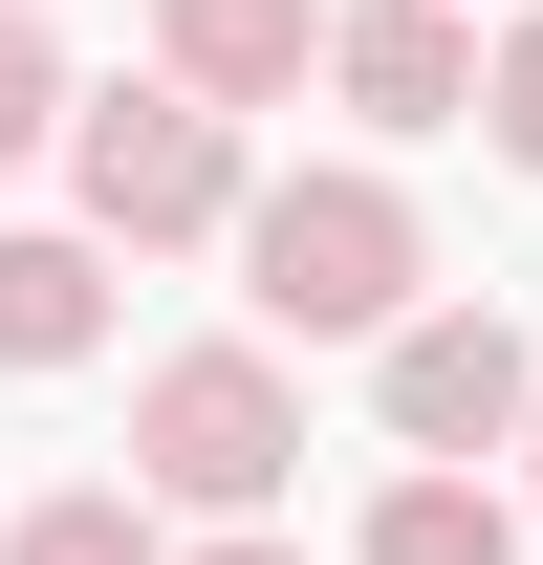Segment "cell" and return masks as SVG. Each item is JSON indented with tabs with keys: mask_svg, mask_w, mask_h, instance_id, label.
<instances>
[{
	"mask_svg": "<svg viewBox=\"0 0 543 565\" xmlns=\"http://www.w3.org/2000/svg\"><path fill=\"white\" fill-rule=\"evenodd\" d=\"M239 305H262L283 349L413 327V196H392V174H283V196L239 217Z\"/></svg>",
	"mask_w": 543,
	"mask_h": 565,
	"instance_id": "1",
	"label": "cell"
},
{
	"mask_svg": "<svg viewBox=\"0 0 543 565\" xmlns=\"http://www.w3.org/2000/svg\"><path fill=\"white\" fill-rule=\"evenodd\" d=\"M66 196H87V239H217L239 217V109L217 87H87V131H66Z\"/></svg>",
	"mask_w": 543,
	"mask_h": 565,
	"instance_id": "2",
	"label": "cell"
},
{
	"mask_svg": "<svg viewBox=\"0 0 543 565\" xmlns=\"http://www.w3.org/2000/svg\"><path fill=\"white\" fill-rule=\"evenodd\" d=\"M283 457H305V392H283L262 349H174V370L131 392V479H152V500H196V522H262Z\"/></svg>",
	"mask_w": 543,
	"mask_h": 565,
	"instance_id": "3",
	"label": "cell"
},
{
	"mask_svg": "<svg viewBox=\"0 0 543 565\" xmlns=\"http://www.w3.org/2000/svg\"><path fill=\"white\" fill-rule=\"evenodd\" d=\"M392 435H413V457H500V435H543V349L500 327V305L392 327Z\"/></svg>",
	"mask_w": 543,
	"mask_h": 565,
	"instance_id": "4",
	"label": "cell"
},
{
	"mask_svg": "<svg viewBox=\"0 0 543 565\" xmlns=\"http://www.w3.org/2000/svg\"><path fill=\"white\" fill-rule=\"evenodd\" d=\"M327 87L370 131H478V22L457 0H370V22H327Z\"/></svg>",
	"mask_w": 543,
	"mask_h": 565,
	"instance_id": "5",
	"label": "cell"
},
{
	"mask_svg": "<svg viewBox=\"0 0 543 565\" xmlns=\"http://www.w3.org/2000/svg\"><path fill=\"white\" fill-rule=\"evenodd\" d=\"M152 44H174V87H217V109H283V87L327 66V0H152Z\"/></svg>",
	"mask_w": 543,
	"mask_h": 565,
	"instance_id": "6",
	"label": "cell"
},
{
	"mask_svg": "<svg viewBox=\"0 0 543 565\" xmlns=\"http://www.w3.org/2000/svg\"><path fill=\"white\" fill-rule=\"evenodd\" d=\"M109 349V262L87 239H0V370H87Z\"/></svg>",
	"mask_w": 543,
	"mask_h": 565,
	"instance_id": "7",
	"label": "cell"
},
{
	"mask_svg": "<svg viewBox=\"0 0 543 565\" xmlns=\"http://www.w3.org/2000/svg\"><path fill=\"white\" fill-rule=\"evenodd\" d=\"M370 565H522V522H500L457 457H413V479L370 500Z\"/></svg>",
	"mask_w": 543,
	"mask_h": 565,
	"instance_id": "8",
	"label": "cell"
},
{
	"mask_svg": "<svg viewBox=\"0 0 543 565\" xmlns=\"http://www.w3.org/2000/svg\"><path fill=\"white\" fill-rule=\"evenodd\" d=\"M0 565H174V544H152V500L87 479V500H22V544H0Z\"/></svg>",
	"mask_w": 543,
	"mask_h": 565,
	"instance_id": "9",
	"label": "cell"
},
{
	"mask_svg": "<svg viewBox=\"0 0 543 565\" xmlns=\"http://www.w3.org/2000/svg\"><path fill=\"white\" fill-rule=\"evenodd\" d=\"M44 131H66V66H44V22L0 0V152H44Z\"/></svg>",
	"mask_w": 543,
	"mask_h": 565,
	"instance_id": "10",
	"label": "cell"
},
{
	"mask_svg": "<svg viewBox=\"0 0 543 565\" xmlns=\"http://www.w3.org/2000/svg\"><path fill=\"white\" fill-rule=\"evenodd\" d=\"M478 131H500V152H522V174H543V22H522V44H500V66H478Z\"/></svg>",
	"mask_w": 543,
	"mask_h": 565,
	"instance_id": "11",
	"label": "cell"
},
{
	"mask_svg": "<svg viewBox=\"0 0 543 565\" xmlns=\"http://www.w3.org/2000/svg\"><path fill=\"white\" fill-rule=\"evenodd\" d=\"M196 565H305V544H262V522H239V544H196Z\"/></svg>",
	"mask_w": 543,
	"mask_h": 565,
	"instance_id": "12",
	"label": "cell"
}]
</instances>
